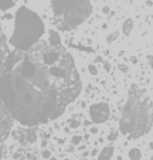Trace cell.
I'll list each match as a JSON object with an SVG mask.
<instances>
[{
    "instance_id": "8fae6325",
    "label": "cell",
    "mask_w": 153,
    "mask_h": 160,
    "mask_svg": "<svg viewBox=\"0 0 153 160\" xmlns=\"http://www.w3.org/2000/svg\"><path fill=\"white\" fill-rule=\"evenodd\" d=\"M81 142H82V138H81L79 135H74V136L71 138V145H72V146H78Z\"/></svg>"
},
{
    "instance_id": "5bb4252c",
    "label": "cell",
    "mask_w": 153,
    "mask_h": 160,
    "mask_svg": "<svg viewBox=\"0 0 153 160\" xmlns=\"http://www.w3.org/2000/svg\"><path fill=\"white\" fill-rule=\"evenodd\" d=\"M88 71H89V74H92V75H96V74H98V68H96L94 64H89V65H88Z\"/></svg>"
},
{
    "instance_id": "277c9868",
    "label": "cell",
    "mask_w": 153,
    "mask_h": 160,
    "mask_svg": "<svg viewBox=\"0 0 153 160\" xmlns=\"http://www.w3.org/2000/svg\"><path fill=\"white\" fill-rule=\"evenodd\" d=\"M51 6L58 26L64 30L81 26L92 12L89 0H51Z\"/></svg>"
},
{
    "instance_id": "44dd1931",
    "label": "cell",
    "mask_w": 153,
    "mask_h": 160,
    "mask_svg": "<svg viewBox=\"0 0 153 160\" xmlns=\"http://www.w3.org/2000/svg\"><path fill=\"white\" fill-rule=\"evenodd\" d=\"M0 156H2V145H0Z\"/></svg>"
},
{
    "instance_id": "30bf717a",
    "label": "cell",
    "mask_w": 153,
    "mask_h": 160,
    "mask_svg": "<svg viewBox=\"0 0 153 160\" xmlns=\"http://www.w3.org/2000/svg\"><path fill=\"white\" fill-rule=\"evenodd\" d=\"M128 156H129L130 160H140L142 159V152L139 150L138 148H132L128 152Z\"/></svg>"
},
{
    "instance_id": "7c38bea8",
    "label": "cell",
    "mask_w": 153,
    "mask_h": 160,
    "mask_svg": "<svg viewBox=\"0 0 153 160\" xmlns=\"http://www.w3.org/2000/svg\"><path fill=\"white\" fill-rule=\"evenodd\" d=\"M116 38H118V33H116V31H114V33H111V34H108V36H106V42H108V44H111V42H114Z\"/></svg>"
},
{
    "instance_id": "ffe728a7",
    "label": "cell",
    "mask_w": 153,
    "mask_h": 160,
    "mask_svg": "<svg viewBox=\"0 0 153 160\" xmlns=\"http://www.w3.org/2000/svg\"><path fill=\"white\" fill-rule=\"evenodd\" d=\"M109 12V7H104V13H108Z\"/></svg>"
},
{
    "instance_id": "6da1fadb",
    "label": "cell",
    "mask_w": 153,
    "mask_h": 160,
    "mask_svg": "<svg viewBox=\"0 0 153 160\" xmlns=\"http://www.w3.org/2000/svg\"><path fill=\"white\" fill-rule=\"evenodd\" d=\"M71 52L40 40L26 51L13 50L0 71V101L26 126L54 121L81 92Z\"/></svg>"
},
{
    "instance_id": "ba28073f",
    "label": "cell",
    "mask_w": 153,
    "mask_h": 160,
    "mask_svg": "<svg viewBox=\"0 0 153 160\" xmlns=\"http://www.w3.org/2000/svg\"><path fill=\"white\" fill-rule=\"evenodd\" d=\"M16 6L14 0H0V10L2 12H7V10L13 9Z\"/></svg>"
},
{
    "instance_id": "4fadbf2b",
    "label": "cell",
    "mask_w": 153,
    "mask_h": 160,
    "mask_svg": "<svg viewBox=\"0 0 153 160\" xmlns=\"http://www.w3.org/2000/svg\"><path fill=\"white\" fill-rule=\"evenodd\" d=\"M81 126V122L79 121H77V119H71L69 121V128L71 129H77V128H79Z\"/></svg>"
},
{
    "instance_id": "e0dca14e",
    "label": "cell",
    "mask_w": 153,
    "mask_h": 160,
    "mask_svg": "<svg viewBox=\"0 0 153 160\" xmlns=\"http://www.w3.org/2000/svg\"><path fill=\"white\" fill-rule=\"evenodd\" d=\"M116 136H118V133H116V132H111V133L108 135V140H111V142H112V140L116 139Z\"/></svg>"
},
{
    "instance_id": "603a6c76",
    "label": "cell",
    "mask_w": 153,
    "mask_h": 160,
    "mask_svg": "<svg viewBox=\"0 0 153 160\" xmlns=\"http://www.w3.org/2000/svg\"><path fill=\"white\" fill-rule=\"evenodd\" d=\"M64 160H69V159H64Z\"/></svg>"
},
{
    "instance_id": "d6986e66",
    "label": "cell",
    "mask_w": 153,
    "mask_h": 160,
    "mask_svg": "<svg viewBox=\"0 0 153 160\" xmlns=\"http://www.w3.org/2000/svg\"><path fill=\"white\" fill-rule=\"evenodd\" d=\"M91 133H98V128H92V129H91Z\"/></svg>"
},
{
    "instance_id": "8992f818",
    "label": "cell",
    "mask_w": 153,
    "mask_h": 160,
    "mask_svg": "<svg viewBox=\"0 0 153 160\" xmlns=\"http://www.w3.org/2000/svg\"><path fill=\"white\" fill-rule=\"evenodd\" d=\"M112 156H114V146H106L98 154V160H112Z\"/></svg>"
},
{
    "instance_id": "52a82bcc",
    "label": "cell",
    "mask_w": 153,
    "mask_h": 160,
    "mask_svg": "<svg viewBox=\"0 0 153 160\" xmlns=\"http://www.w3.org/2000/svg\"><path fill=\"white\" fill-rule=\"evenodd\" d=\"M48 36V44L50 45H61V37L55 30H50Z\"/></svg>"
},
{
    "instance_id": "3957f363",
    "label": "cell",
    "mask_w": 153,
    "mask_h": 160,
    "mask_svg": "<svg viewBox=\"0 0 153 160\" xmlns=\"http://www.w3.org/2000/svg\"><path fill=\"white\" fill-rule=\"evenodd\" d=\"M45 33L44 21L36 12L26 6L17 9L14 14V30H13L10 44L14 50L26 51L41 40Z\"/></svg>"
},
{
    "instance_id": "9a60e30c",
    "label": "cell",
    "mask_w": 153,
    "mask_h": 160,
    "mask_svg": "<svg viewBox=\"0 0 153 160\" xmlns=\"http://www.w3.org/2000/svg\"><path fill=\"white\" fill-rule=\"evenodd\" d=\"M41 156H43V159H44V160L50 159V157H51V152L45 149V150H43V152H41Z\"/></svg>"
},
{
    "instance_id": "5b68a950",
    "label": "cell",
    "mask_w": 153,
    "mask_h": 160,
    "mask_svg": "<svg viewBox=\"0 0 153 160\" xmlns=\"http://www.w3.org/2000/svg\"><path fill=\"white\" fill-rule=\"evenodd\" d=\"M89 118L94 123H104L109 119V105L105 102H98L89 106Z\"/></svg>"
},
{
    "instance_id": "7402d4cb",
    "label": "cell",
    "mask_w": 153,
    "mask_h": 160,
    "mask_svg": "<svg viewBox=\"0 0 153 160\" xmlns=\"http://www.w3.org/2000/svg\"><path fill=\"white\" fill-rule=\"evenodd\" d=\"M116 160H123V159H122V157H120V156H119V157H118V159H116Z\"/></svg>"
},
{
    "instance_id": "2e32d148",
    "label": "cell",
    "mask_w": 153,
    "mask_h": 160,
    "mask_svg": "<svg viewBox=\"0 0 153 160\" xmlns=\"http://www.w3.org/2000/svg\"><path fill=\"white\" fill-rule=\"evenodd\" d=\"M36 133L34 132H28V142H36Z\"/></svg>"
},
{
    "instance_id": "9c48e42d",
    "label": "cell",
    "mask_w": 153,
    "mask_h": 160,
    "mask_svg": "<svg viewBox=\"0 0 153 160\" xmlns=\"http://www.w3.org/2000/svg\"><path fill=\"white\" fill-rule=\"evenodd\" d=\"M132 28H133L132 18H128V20L123 21V24H122V33L125 34V36H129L130 31H132Z\"/></svg>"
},
{
    "instance_id": "7a4b0ae2",
    "label": "cell",
    "mask_w": 153,
    "mask_h": 160,
    "mask_svg": "<svg viewBox=\"0 0 153 160\" xmlns=\"http://www.w3.org/2000/svg\"><path fill=\"white\" fill-rule=\"evenodd\" d=\"M152 129V101L145 89L132 85L122 109L119 130L129 139H138Z\"/></svg>"
},
{
    "instance_id": "ac0fdd59",
    "label": "cell",
    "mask_w": 153,
    "mask_h": 160,
    "mask_svg": "<svg viewBox=\"0 0 153 160\" xmlns=\"http://www.w3.org/2000/svg\"><path fill=\"white\" fill-rule=\"evenodd\" d=\"M119 68H120V71H122V72H128V67H126V65H120Z\"/></svg>"
},
{
    "instance_id": "cb8c5ba5",
    "label": "cell",
    "mask_w": 153,
    "mask_h": 160,
    "mask_svg": "<svg viewBox=\"0 0 153 160\" xmlns=\"http://www.w3.org/2000/svg\"><path fill=\"white\" fill-rule=\"evenodd\" d=\"M53 160H55V159H53Z\"/></svg>"
}]
</instances>
